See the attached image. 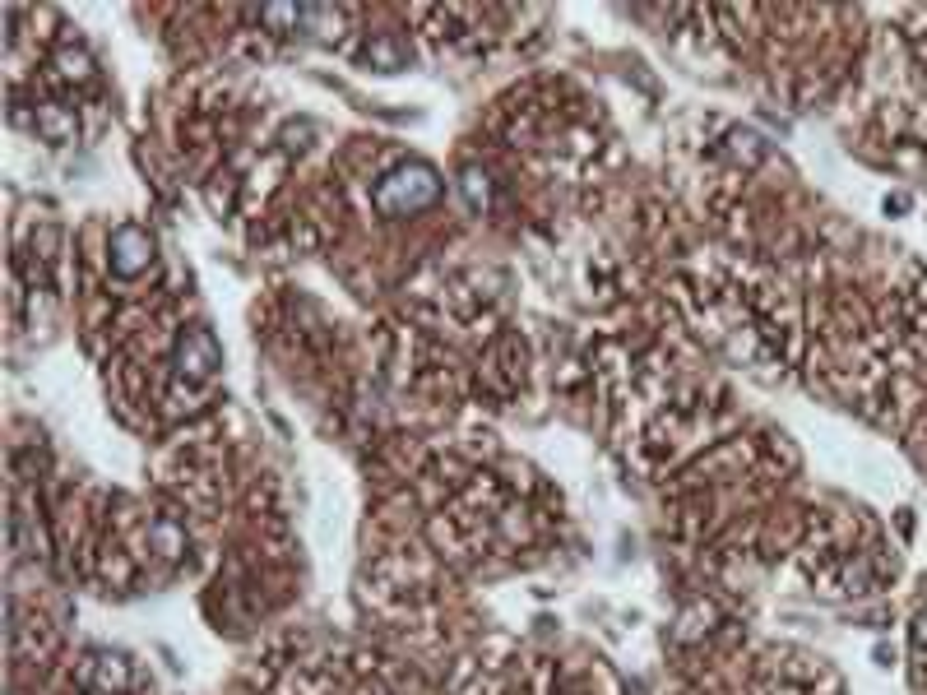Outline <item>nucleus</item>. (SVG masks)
Wrapping results in <instances>:
<instances>
[{
	"label": "nucleus",
	"mask_w": 927,
	"mask_h": 695,
	"mask_svg": "<svg viewBox=\"0 0 927 695\" xmlns=\"http://www.w3.org/2000/svg\"><path fill=\"white\" fill-rule=\"evenodd\" d=\"M149 265H153V237L140 223H121L107 237V269H112V278L130 283V278L149 274Z\"/></svg>",
	"instance_id": "2"
},
{
	"label": "nucleus",
	"mask_w": 927,
	"mask_h": 695,
	"mask_svg": "<svg viewBox=\"0 0 927 695\" xmlns=\"http://www.w3.org/2000/svg\"><path fill=\"white\" fill-rule=\"evenodd\" d=\"M464 195H469V204L473 209H487V200H492V186H487V177L483 172H464Z\"/></svg>",
	"instance_id": "7"
},
{
	"label": "nucleus",
	"mask_w": 927,
	"mask_h": 695,
	"mask_svg": "<svg viewBox=\"0 0 927 695\" xmlns=\"http://www.w3.org/2000/svg\"><path fill=\"white\" fill-rule=\"evenodd\" d=\"M436 200H441V177H436L427 163L394 167V172H385V177L376 181V190H371V204L390 218H413V214H422V209H432Z\"/></svg>",
	"instance_id": "1"
},
{
	"label": "nucleus",
	"mask_w": 927,
	"mask_h": 695,
	"mask_svg": "<svg viewBox=\"0 0 927 695\" xmlns=\"http://www.w3.org/2000/svg\"><path fill=\"white\" fill-rule=\"evenodd\" d=\"M918 640H923V645H927V612H923V617H918Z\"/></svg>",
	"instance_id": "9"
},
{
	"label": "nucleus",
	"mask_w": 927,
	"mask_h": 695,
	"mask_svg": "<svg viewBox=\"0 0 927 695\" xmlns=\"http://www.w3.org/2000/svg\"><path fill=\"white\" fill-rule=\"evenodd\" d=\"M38 130L47 139H65L70 130H75V121H70L65 112H56V107H42V112H38Z\"/></svg>",
	"instance_id": "6"
},
{
	"label": "nucleus",
	"mask_w": 927,
	"mask_h": 695,
	"mask_svg": "<svg viewBox=\"0 0 927 695\" xmlns=\"http://www.w3.org/2000/svg\"><path fill=\"white\" fill-rule=\"evenodd\" d=\"M56 65H61V79H75V84H84L93 75V56L84 47H70V42L56 51Z\"/></svg>",
	"instance_id": "5"
},
{
	"label": "nucleus",
	"mask_w": 927,
	"mask_h": 695,
	"mask_svg": "<svg viewBox=\"0 0 927 695\" xmlns=\"http://www.w3.org/2000/svg\"><path fill=\"white\" fill-rule=\"evenodd\" d=\"M218 362H223V348H218V339L209 334V329H186L177 339V371L191 380H209L218 371Z\"/></svg>",
	"instance_id": "3"
},
{
	"label": "nucleus",
	"mask_w": 927,
	"mask_h": 695,
	"mask_svg": "<svg viewBox=\"0 0 927 695\" xmlns=\"http://www.w3.org/2000/svg\"><path fill=\"white\" fill-rule=\"evenodd\" d=\"M84 682H89L93 691L112 695V691H121V686L130 682V672H126V663H121V658H93L89 668H84Z\"/></svg>",
	"instance_id": "4"
},
{
	"label": "nucleus",
	"mask_w": 927,
	"mask_h": 695,
	"mask_svg": "<svg viewBox=\"0 0 927 695\" xmlns=\"http://www.w3.org/2000/svg\"><path fill=\"white\" fill-rule=\"evenodd\" d=\"M153 543H158V552L163 556H181V543H186V538L177 533V524H167L163 519V524H153Z\"/></svg>",
	"instance_id": "8"
}]
</instances>
